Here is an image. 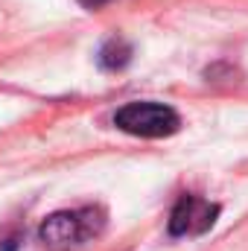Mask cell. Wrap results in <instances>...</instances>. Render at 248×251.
Here are the masks:
<instances>
[{
	"label": "cell",
	"mask_w": 248,
	"mask_h": 251,
	"mask_svg": "<svg viewBox=\"0 0 248 251\" xmlns=\"http://www.w3.org/2000/svg\"><path fill=\"white\" fill-rule=\"evenodd\" d=\"M105 225H108V213L97 204L56 210L38 225V240L53 251H70L94 243L105 231Z\"/></svg>",
	"instance_id": "cell-1"
},
{
	"label": "cell",
	"mask_w": 248,
	"mask_h": 251,
	"mask_svg": "<svg viewBox=\"0 0 248 251\" xmlns=\"http://www.w3.org/2000/svg\"><path fill=\"white\" fill-rule=\"evenodd\" d=\"M114 126L125 131V134H134V137H170L181 128V117L173 105H164V102H152V100H137V102H125L114 111Z\"/></svg>",
	"instance_id": "cell-2"
},
{
	"label": "cell",
	"mask_w": 248,
	"mask_h": 251,
	"mask_svg": "<svg viewBox=\"0 0 248 251\" xmlns=\"http://www.w3.org/2000/svg\"><path fill=\"white\" fill-rule=\"evenodd\" d=\"M219 213H222V207L216 201H210L198 193H184V196H178V201L170 210L167 234L170 237H201L216 225Z\"/></svg>",
	"instance_id": "cell-3"
},
{
	"label": "cell",
	"mask_w": 248,
	"mask_h": 251,
	"mask_svg": "<svg viewBox=\"0 0 248 251\" xmlns=\"http://www.w3.org/2000/svg\"><path fill=\"white\" fill-rule=\"evenodd\" d=\"M131 56H134L131 44H128L125 38H120V35H114V38H108V41L99 47L97 64H99L102 70H108V73H120V70H125V67L131 64Z\"/></svg>",
	"instance_id": "cell-4"
},
{
	"label": "cell",
	"mask_w": 248,
	"mask_h": 251,
	"mask_svg": "<svg viewBox=\"0 0 248 251\" xmlns=\"http://www.w3.org/2000/svg\"><path fill=\"white\" fill-rule=\"evenodd\" d=\"M79 3H82L85 9H91V12H94V9H102V6H108L111 0H79Z\"/></svg>",
	"instance_id": "cell-5"
},
{
	"label": "cell",
	"mask_w": 248,
	"mask_h": 251,
	"mask_svg": "<svg viewBox=\"0 0 248 251\" xmlns=\"http://www.w3.org/2000/svg\"><path fill=\"white\" fill-rule=\"evenodd\" d=\"M15 249H18V237H9L6 246H0V251H15Z\"/></svg>",
	"instance_id": "cell-6"
}]
</instances>
